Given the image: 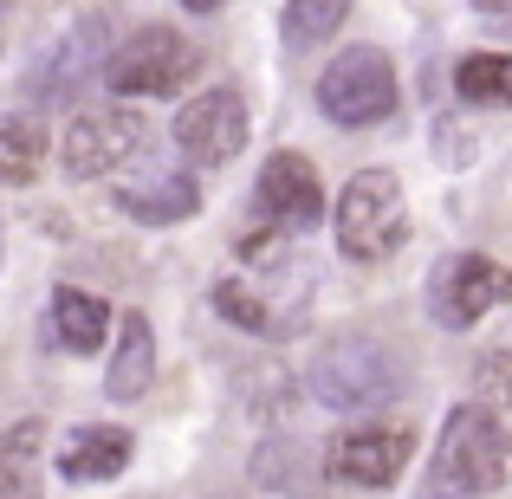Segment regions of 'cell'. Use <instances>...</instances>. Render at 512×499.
Masks as SVG:
<instances>
[{
	"instance_id": "7402d4cb",
	"label": "cell",
	"mask_w": 512,
	"mask_h": 499,
	"mask_svg": "<svg viewBox=\"0 0 512 499\" xmlns=\"http://www.w3.org/2000/svg\"><path fill=\"white\" fill-rule=\"evenodd\" d=\"M0 52H7V33H0Z\"/></svg>"
},
{
	"instance_id": "5b68a950",
	"label": "cell",
	"mask_w": 512,
	"mask_h": 499,
	"mask_svg": "<svg viewBox=\"0 0 512 499\" xmlns=\"http://www.w3.org/2000/svg\"><path fill=\"white\" fill-rule=\"evenodd\" d=\"M318 111L338 130H370L396 111V65L383 46H344L318 72Z\"/></svg>"
},
{
	"instance_id": "9c48e42d",
	"label": "cell",
	"mask_w": 512,
	"mask_h": 499,
	"mask_svg": "<svg viewBox=\"0 0 512 499\" xmlns=\"http://www.w3.org/2000/svg\"><path fill=\"white\" fill-rule=\"evenodd\" d=\"M506 299H512V273L487 253H448L428 279V312H435L441 331H474Z\"/></svg>"
},
{
	"instance_id": "8992f818",
	"label": "cell",
	"mask_w": 512,
	"mask_h": 499,
	"mask_svg": "<svg viewBox=\"0 0 512 499\" xmlns=\"http://www.w3.org/2000/svg\"><path fill=\"white\" fill-rule=\"evenodd\" d=\"M143 137H150V124L130 104H85L59 130V169L72 182H104L111 169H124L143 150Z\"/></svg>"
},
{
	"instance_id": "277c9868",
	"label": "cell",
	"mask_w": 512,
	"mask_h": 499,
	"mask_svg": "<svg viewBox=\"0 0 512 499\" xmlns=\"http://www.w3.org/2000/svg\"><path fill=\"white\" fill-rule=\"evenodd\" d=\"M201 72V46L175 26H130L111 46V65H104V91L111 104L124 98H169L188 78Z\"/></svg>"
},
{
	"instance_id": "e0dca14e",
	"label": "cell",
	"mask_w": 512,
	"mask_h": 499,
	"mask_svg": "<svg viewBox=\"0 0 512 499\" xmlns=\"http://www.w3.org/2000/svg\"><path fill=\"white\" fill-rule=\"evenodd\" d=\"M46 156H52V124L39 111H13L7 124H0V182L26 188Z\"/></svg>"
},
{
	"instance_id": "2e32d148",
	"label": "cell",
	"mask_w": 512,
	"mask_h": 499,
	"mask_svg": "<svg viewBox=\"0 0 512 499\" xmlns=\"http://www.w3.org/2000/svg\"><path fill=\"white\" fill-rule=\"evenodd\" d=\"M39 454H46V422L26 415L0 435V499H46L39 487Z\"/></svg>"
},
{
	"instance_id": "30bf717a",
	"label": "cell",
	"mask_w": 512,
	"mask_h": 499,
	"mask_svg": "<svg viewBox=\"0 0 512 499\" xmlns=\"http://www.w3.org/2000/svg\"><path fill=\"white\" fill-rule=\"evenodd\" d=\"M104 13H78L72 33H59V46H46L33 59V72H26V98L46 104V98H72L78 85H91L98 78L104 85V65H111V46L98 39Z\"/></svg>"
},
{
	"instance_id": "603a6c76",
	"label": "cell",
	"mask_w": 512,
	"mask_h": 499,
	"mask_svg": "<svg viewBox=\"0 0 512 499\" xmlns=\"http://www.w3.org/2000/svg\"><path fill=\"white\" fill-rule=\"evenodd\" d=\"M0 240H7V234H0Z\"/></svg>"
},
{
	"instance_id": "4fadbf2b",
	"label": "cell",
	"mask_w": 512,
	"mask_h": 499,
	"mask_svg": "<svg viewBox=\"0 0 512 499\" xmlns=\"http://www.w3.org/2000/svg\"><path fill=\"white\" fill-rule=\"evenodd\" d=\"M156 383V331L143 312H124L117 325V344H111V363H104V396L111 402H143Z\"/></svg>"
},
{
	"instance_id": "5bb4252c",
	"label": "cell",
	"mask_w": 512,
	"mask_h": 499,
	"mask_svg": "<svg viewBox=\"0 0 512 499\" xmlns=\"http://www.w3.org/2000/svg\"><path fill=\"white\" fill-rule=\"evenodd\" d=\"M117 201H124V214L143 221V227H175V221H195L201 214L195 175H143V182L117 188Z\"/></svg>"
},
{
	"instance_id": "9a60e30c",
	"label": "cell",
	"mask_w": 512,
	"mask_h": 499,
	"mask_svg": "<svg viewBox=\"0 0 512 499\" xmlns=\"http://www.w3.org/2000/svg\"><path fill=\"white\" fill-rule=\"evenodd\" d=\"M52 331H59V344L72 350V357H91V350H104V337H111V305L85 286H59L52 292Z\"/></svg>"
},
{
	"instance_id": "3957f363",
	"label": "cell",
	"mask_w": 512,
	"mask_h": 499,
	"mask_svg": "<svg viewBox=\"0 0 512 499\" xmlns=\"http://www.w3.org/2000/svg\"><path fill=\"white\" fill-rule=\"evenodd\" d=\"M409 240V195L396 169H357L338 195V253L357 266H376L402 253Z\"/></svg>"
},
{
	"instance_id": "7c38bea8",
	"label": "cell",
	"mask_w": 512,
	"mask_h": 499,
	"mask_svg": "<svg viewBox=\"0 0 512 499\" xmlns=\"http://www.w3.org/2000/svg\"><path fill=\"white\" fill-rule=\"evenodd\" d=\"M52 461H59V480H72V487H111V480L137 461V435H130V428H111V422H78V428L59 435Z\"/></svg>"
},
{
	"instance_id": "7a4b0ae2",
	"label": "cell",
	"mask_w": 512,
	"mask_h": 499,
	"mask_svg": "<svg viewBox=\"0 0 512 499\" xmlns=\"http://www.w3.org/2000/svg\"><path fill=\"white\" fill-rule=\"evenodd\" d=\"M512 480V428L500 422V409L487 402H461L441 422V448H435V493H461V499H487Z\"/></svg>"
},
{
	"instance_id": "ba28073f",
	"label": "cell",
	"mask_w": 512,
	"mask_h": 499,
	"mask_svg": "<svg viewBox=\"0 0 512 499\" xmlns=\"http://www.w3.org/2000/svg\"><path fill=\"white\" fill-rule=\"evenodd\" d=\"M169 137H175V150H182L195 169H221V163H234V156L247 150V137H253L247 98H240L234 85H208V91H195V98L175 111Z\"/></svg>"
},
{
	"instance_id": "8fae6325",
	"label": "cell",
	"mask_w": 512,
	"mask_h": 499,
	"mask_svg": "<svg viewBox=\"0 0 512 499\" xmlns=\"http://www.w3.org/2000/svg\"><path fill=\"white\" fill-rule=\"evenodd\" d=\"M253 201H260V214L273 227H292V234H305V227H318V214H325V182H318V163L299 150H273L260 169V182H253Z\"/></svg>"
},
{
	"instance_id": "d6986e66",
	"label": "cell",
	"mask_w": 512,
	"mask_h": 499,
	"mask_svg": "<svg viewBox=\"0 0 512 499\" xmlns=\"http://www.w3.org/2000/svg\"><path fill=\"white\" fill-rule=\"evenodd\" d=\"M344 20H350L344 0H292V7L279 13V33H286L292 52H305V46H318V39H331Z\"/></svg>"
},
{
	"instance_id": "52a82bcc",
	"label": "cell",
	"mask_w": 512,
	"mask_h": 499,
	"mask_svg": "<svg viewBox=\"0 0 512 499\" xmlns=\"http://www.w3.org/2000/svg\"><path fill=\"white\" fill-rule=\"evenodd\" d=\"M415 461V428L402 422H357L325 448V480L350 493H383L409 474Z\"/></svg>"
},
{
	"instance_id": "6da1fadb",
	"label": "cell",
	"mask_w": 512,
	"mask_h": 499,
	"mask_svg": "<svg viewBox=\"0 0 512 499\" xmlns=\"http://www.w3.org/2000/svg\"><path fill=\"white\" fill-rule=\"evenodd\" d=\"M402 389H409V370L383 337H357V331L325 337L305 363V396L331 415H370L383 402H396Z\"/></svg>"
},
{
	"instance_id": "ffe728a7",
	"label": "cell",
	"mask_w": 512,
	"mask_h": 499,
	"mask_svg": "<svg viewBox=\"0 0 512 499\" xmlns=\"http://www.w3.org/2000/svg\"><path fill=\"white\" fill-rule=\"evenodd\" d=\"M214 312H221L227 325L253 331V337H266V331L279 325V318H273V305H266V299H253V292L240 286V279H221V286H214Z\"/></svg>"
},
{
	"instance_id": "44dd1931",
	"label": "cell",
	"mask_w": 512,
	"mask_h": 499,
	"mask_svg": "<svg viewBox=\"0 0 512 499\" xmlns=\"http://www.w3.org/2000/svg\"><path fill=\"white\" fill-rule=\"evenodd\" d=\"M474 396H487V409H512V350H487L474 363Z\"/></svg>"
},
{
	"instance_id": "ac0fdd59",
	"label": "cell",
	"mask_w": 512,
	"mask_h": 499,
	"mask_svg": "<svg viewBox=\"0 0 512 499\" xmlns=\"http://www.w3.org/2000/svg\"><path fill=\"white\" fill-rule=\"evenodd\" d=\"M454 91L480 111H512V52H467L454 65Z\"/></svg>"
}]
</instances>
